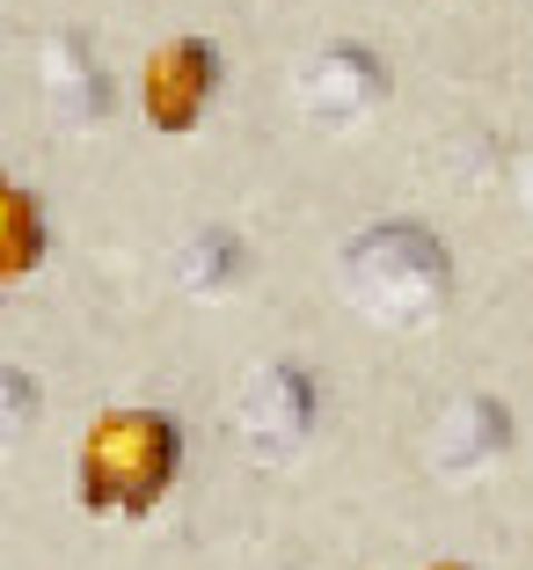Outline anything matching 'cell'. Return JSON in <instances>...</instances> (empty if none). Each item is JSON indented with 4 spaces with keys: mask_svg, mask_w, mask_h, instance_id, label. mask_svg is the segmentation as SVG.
Segmentation results:
<instances>
[{
    "mask_svg": "<svg viewBox=\"0 0 533 570\" xmlns=\"http://www.w3.org/2000/svg\"><path fill=\"white\" fill-rule=\"evenodd\" d=\"M315 424H322V381L300 358H264L249 373V387H241V403H234V439H241V453L256 469L300 461Z\"/></svg>",
    "mask_w": 533,
    "mask_h": 570,
    "instance_id": "obj_3",
    "label": "cell"
},
{
    "mask_svg": "<svg viewBox=\"0 0 533 570\" xmlns=\"http://www.w3.org/2000/svg\"><path fill=\"white\" fill-rule=\"evenodd\" d=\"M37 88H45L51 125H67V132H96L117 110V81L88 30H51L37 45Z\"/></svg>",
    "mask_w": 533,
    "mask_h": 570,
    "instance_id": "obj_7",
    "label": "cell"
},
{
    "mask_svg": "<svg viewBox=\"0 0 533 570\" xmlns=\"http://www.w3.org/2000/svg\"><path fill=\"white\" fill-rule=\"evenodd\" d=\"M219 81H227V59L213 37H168V45H154L147 73H139V110L161 139H184L205 125Z\"/></svg>",
    "mask_w": 533,
    "mask_h": 570,
    "instance_id": "obj_5",
    "label": "cell"
},
{
    "mask_svg": "<svg viewBox=\"0 0 533 570\" xmlns=\"http://www.w3.org/2000/svg\"><path fill=\"white\" fill-rule=\"evenodd\" d=\"M184 475V424L168 410H102L73 461V498L88 520H147Z\"/></svg>",
    "mask_w": 533,
    "mask_h": 570,
    "instance_id": "obj_2",
    "label": "cell"
},
{
    "mask_svg": "<svg viewBox=\"0 0 533 570\" xmlns=\"http://www.w3.org/2000/svg\"><path fill=\"white\" fill-rule=\"evenodd\" d=\"M336 285L344 301L387 336H417L446 315L453 301V249L424 219H373L336 249Z\"/></svg>",
    "mask_w": 533,
    "mask_h": 570,
    "instance_id": "obj_1",
    "label": "cell"
},
{
    "mask_svg": "<svg viewBox=\"0 0 533 570\" xmlns=\"http://www.w3.org/2000/svg\"><path fill=\"white\" fill-rule=\"evenodd\" d=\"M504 453H512V410H504V395H483V387L453 395L432 417V432H424V469L438 483H475V475L497 469Z\"/></svg>",
    "mask_w": 533,
    "mask_h": 570,
    "instance_id": "obj_6",
    "label": "cell"
},
{
    "mask_svg": "<svg viewBox=\"0 0 533 570\" xmlns=\"http://www.w3.org/2000/svg\"><path fill=\"white\" fill-rule=\"evenodd\" d=\"M45 417V387L30 366H0V453H16Z\"/></svg>",
    "mask_w": 533,
    "mask_h": 570,
    "instance_id": "obj_10",
    "label": "cell"
},
{
    "mask_svg": "<svg viewBox=\"0 0 533 570\" xmlns=\"http://www.w3.org/2000/svg\"><path fill=\"white\" fill-rule=\"evenodd\" d=\"M432 570H467V563H432Z\"/></svg>",
    "mask_w": 533,
    "mask_h": 570,
    "instance_id": "obj_12",
    "label": "cell"
},
{
    "mask_svg": "<svg viewBox=\"0 0 533 570\" xmlns=\"http://www.w3.org/2000/svg\"><path fill=\"white\" fill-rule=\"evenodd\" d=\"M519 205H526V219H533V161H519Z\"/></svg>",
    "mask_w": 533,
    "mask_h": 570,
    "instance_id": "obj_11",
    "label": "cell"
},
{
    "mask_svg": "<svg viewBox=\"0 0 533 570\" xmlns=\"http://www.w3.org/2000/svg\"><path fill=\"white\" fill-rule=\"evenodd\" d=\"M293 96H300L315 132H358L387 102V59L373 45H358V37H336V45H322L300 67Z\"/></svg>",
    "mask_w": 533,
    "mask_h": 570,
    "instance_id": "obj_4",
    "label": "cell"
},
{
    "mask_svg": "<svg viewBox=\"0 0 533 570\" xmlns=\"http://www.w3.org/2000/svg\"><path fill=\"white\" fill-rule=\"evenodd\" d=\"M51 256V219L37 205V190H22L16 176H0V285L45 271Z\"/></svg>",
    "mask_w": 533,
    "mask_h": 570,
    "instance_id": "obj_9",
    "label": "cell"
},
{
    "mask_svg": "<svg viewBox=\"0 0 533 570\" xmlns=\"http://www.w3.org/2000/svg\"><path fill=\"white\" fill-rule=\"evenodd\" d=\"M176 285H184L190 301H227L234 285L249 278V242L234 235V227H198L190 242H176Z\"/></svg>",
    "mask_w": 533,
    "mask_h": 570,
    "instance_id": "obj_8",
    "label": "cell"
}]
</instances>
